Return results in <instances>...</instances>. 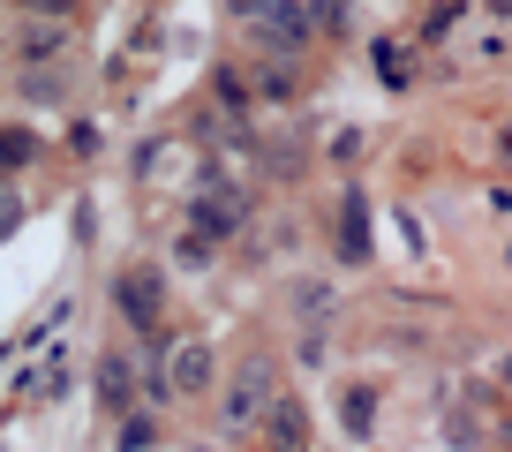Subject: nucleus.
Masks as SVG:
<instances>
[{
	"instance_id": "dca6fc26",
	"label": "nucleus",
	"mask_w": 512,
	"mask_h": 452,
	"mask_svg": "<svg viewBox=\"0 0 512 452\" xmlns=\"http://www.w3.org/2000/svg\"><path fill=\"white\" fill-rule=\"evenodd\" d=\"M181 264H196V272L211 264V242H204V234H181Z\"/></svg>"
},
{
	"instance_id": "f8f14e48",
	"label": "nucleus",
	"mask_w": 512,
	"mask_h": 452,
	"mask_svg": "<svg viewBox=\"0 0 512 452\" xmlns=\"http://www.w3.org/2000/svg\"><path fill=\"white\" fill-rule=\"evenodd\" d=\"M377 68H384V83H392V91L407 83V53H400V46H377Z\"/></svg>"
},
{
	"instance_id": "0eeeda50",
	"label": "nucleus",
	"mask_w": 512,
	"mask_h": 452,
	"mask_svg": "<svg viewBox=\"0 0 512 452\" xmlns=\"http://www.w3.org/2000/svg\"><path fill=\"white\" fill-rule=\"evenodd\" d=\"M249 31L264 38V46H272V53H302V46H309V16H302V8H294V0H279L272 16H256Z\"/></svg>"
},
{
	"instance_id": "39448f33",
	"label": "nucleus",
	"mask_w": 512,
	"mask_h": 452,
	"mask_svg": "<svg viewBox=\"0 0 512 452\" xmlns=\"http://www.w3.org/2000/svg\"><path fill=\"white\" fill-rule=\"evenodd\" d=\"M256 437H264V452H309V415L294 392H279L272 407H264V422H256Z\"/></svg>"
},
{
	"instance_id": "1a4fd4ad",
	"label": "nucleus",
	"mask_w": 512,
	"mask_h": 452,
	"mask_svg": "<svg viewBox=\"0 0 512 452\" xmlns=\"http://www.w3.org/2000/svg\"><path fill=\"white\" fill-rule=\"evenodd\" d=\"M98 400H106V407H128V362H121V355H98Z\"/></svg>"
},
{
	"instance_id": "4468645a",
	"label": "nucleus",
	"mask_w": 512,
	"mask_h": 452,
	"mask_svg": "<svg viewBox=\"0 0 512 452\" xmlns=\"http://www.w3.org/2000/svg\"><path fill=\"white\" fill-rule=\"evenodd\" d=\"M151 437H159V430H151L144 415H128V430H121V452H151Z\"/></svg>"
},
{
	"instance_id": "2eb2a0df",
	"label": "nucleus",
	"mask_w": 512,
	"mask_h": 452,
	"mask_svg": "<svg viewBox=\"0 0 512 452\" xmlns=\"http://www.w3.org/2000/svg\"><path fill=\"white\" fill-rule=\"evenodd\" d=\"M16 219H23V196L8 189V181H0V242H8V234H16Z\"/></svg>"
},
{
	"instance_id": "6e6552de",
	"label": "nucleus",
	"mask_w": 512,
	"mask_h": 452,
	"mask_svg": "<svg viewBox=\"0 0 512 452\" xmlns=\"http://www.w3.org/2000/svg\"><path fill=\"white\" fill-rule=\"evenodd\" d=\"M339 234H347V264H369V204L339 196Z\"/></svg>"
},
{
	"instance_id": "423d86ee",
	"label": "nucleus",
	"mask_w": 512,
	"mask_h": 452,
	"mask_svg": "<svg viewBox=\"0 0 512 452\" xmlns=\"http://www.w3.org/2000/svg\"><path fill=\"white\" fill-rule=\"evenodd\" d=\"M166 400H174V392H204L211 385V347H204V339H181V347H174V362H166Z\"/></svg>"
},
{
	"instance_id": "9b49d317",
	"label": "nucleus",
	"mask_w": 512,
	"mask_h": 452,
	"mask_svg": "<svg viewBox=\"0 0 512 452\" xmlns=\"http://www.w3.org/2000/svg\"><path fill=\"white\" fill-rule=\"evenodd\" d=\"M309 31H347V0H317V8H309Z\"/></svg>"
},
{
	"instance_id": "9d476101",
	"label": "nucleus",
	"mask_w": 512,
	"mask_h": 452,
	"mask_svg": "<svg viewBox=\"0 0 512 452\" xmlns=\"http://www.w3.org/2000/svg\"><path fill=\"white\" fill-rule=\"evenodd\" d=\"M31 151H38V144H31V129H0V166H8V174H16Z\"/></svg>"
},
{
	"instance_id": "a211bd4d",
	"label": "nucleus",
	"mask_w": 512,
	"mask_h": 452,
	"mask_svg": "<svg viewBox=\"0 0 512 452\" xmlns=\"http://www.w3.org/2000/svg\"><path fill=\"white\" fill-rule=\"evenodd\" d=\"M505 377H512V355H505Z\"/></svg>"
},
{
	"instance_id": "f03ea898",
	"label": "nucleus",
	"mask_w": 512,
	"mask_h": 452,
	"mask_svg": "<svg viewBox=\"0 0 512 452\" xmlns=\"http://www.w3.org/2000/svg\"><path fill=\"white\" fill-rule=\"evenodd\" d=\"M113 302H121V317L136 324V332H151V324L166 317V279H159V264H128V272L113 279Z\"/></svg>"
},
{
	"instance_id": "f3484780",
	"label": "nucleus",
	"mask_w": 512,
	"mask_h": 452,
	"mask_svg": "<svg viewBox=\"0 0 512 452\" xmlns=\"http://www.w3.org/2000/svg\"><path fill=\"white\" fill-rule=\"evenodd\" d=\"M226 8H234V16H241V23H256V16H272L279 0H226Z\"/></svg>"
},
{
	"instance_id": "7ed1b4c3",
	"label": "nucleus",
	"mask_w": 512,
	"mask_h": 452,
	"mask_svg": "<svg viewBox=\"0 0 512 452\" xmlns=\"http://www.w3.org/2000/svg\"><path fill=\"white\" fill-rule=\"evenodd\" d=\"M241 219H249V196H241L234 181H211V189H196V204H189V234H204V242L234 234Z\"/></svg>"
},
{
	"instance_id": "f257e3e1",
	"label": "nucleus",
	"mask_w": 512,
	"mask_h": 452,
	"mask_svg": "<svg viewBox=\"0 0 512 452\" xmlns=\"http://www.w3.org/2000/svg\"><path fill=\"white\" fill-rule=\"evenodd\" d=\"M279 400V370H272V355H249L234 377H226V400H219V422L234 437H249L256 422H264V407Z\"/></svg>"
},
{
	"instance_id": "20e7f679",
	"label": "nucleus",
	"mask_w": 512,
	"mask_h": 452,
	"mask_svg": "<svg viewBox=\"0 0 512 452\" xmlns=\"http://www.w3.org/2000/svg\"><path fill=\"white\" fill-rule=\"evenodd\" d=\"M339 317V287L332 279H302L294 287V324H302V355H324V324Z\"/></svg>"
},
{
	"instance_id": "ddd939ff",
	"label": "nucleus",
	"mask_w": 512,
	"mask_h": 452,
	"mask_svg": "<svg viewBox=\"0 0 512 452\" xmlns=\"http://www.w3.org/2000/svg\"><path fill=\"white\" fill-rule=\"evenodd\" d=\"M256 91H264V98H294V68H264V76H256Z\"/></svg>"
}]
</instances>
